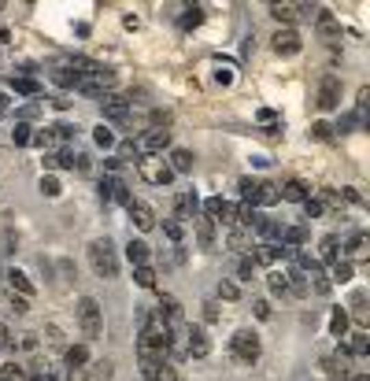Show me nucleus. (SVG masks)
<instances>
[{
  "label": "nucleus",
  "mask_w": 370,
  "mask_h": 381,
  "mask_svg": "<svg viewBox=\"0 0 370 381\" xmlns=\"http://www.w3.org/2000/svg\"><path fill=\"white\" fill-rule=\"evenodd\" d=\"M89 267L96 270V278H119V252L107 237H96L89 244Z\"/></svg>",
  "instance_id": "nucleus-1"
},
{
  "label": "nucleus",
  "mask_w": 370,
  "mask_h": 381,
  "mask_svg": "<svg viewBox=\"0 0 370 381\" xmlns=\"http://www.w3.org/2000/svg\"><path fill=\"white\" fill-rule=\"evenodd\" d=\"M75 315H78V330H82V337L85 341H101V333H104V311H101V304L93 300V296H82L75 307Z\"/></svg>",
  "instance_id": "nucleus-2"
},
{
  "label": "nucleus",
  "mask_w": 370,
  "mask_h": 381,
  "mask_svg": "<svg viewBox=\"0 0 370 381\" xmlns=\"http://www.w3.org/2000/svg\"><path fill=\"white\" fill-rule=\"evenodd\" d=\"M237 189H241V196H245L248 207H270V204H278V185H274V181L241 178Z\"/></svg>",
  "instance_id": "nucleus-3"
},
{
  "label": "nucleus",
  "mask_w": 370,
  "mask_h": 381,
  "mask_svg": "<svg viewBox=\"0 0 370 381\" xmlns=\"http://www.w3.org/2000/svg\"><path fill=\"white\" fill-rule=\"evenodd\" d=\"M137 174L148 181V185H170V181H174V170L167 167L163 156H141L137 159Z\"/></svg>",
  "instance_id": "nucleus-4"
},
{
  "label": "nucleus",
  "mask_w": 370,
  "mask_h": 381,
  "mask_svg": "<svg viewBox=\"0 0 370 381\" xmlns=\"http://www.w3.org/2000/svg\"><path fill=\"white\" fill-rule=\"evenodd\" d=\"M230 352H233V359H237V363H248V367H252V363L259 359V352H263V344H259V337L252 330H237L230 337Z\"/></svg>",
  "instance_id": "nucleus-5"
},
{
  "label": "nucleus",
  "mask_w": 370,
  "mask_h": 381,
  "mask_svg": "<svg viewBox=\"0 0 370 381\" xmlns=\"http://www.w3.org/2000/svg\"><path fill=\"white\" fill-rule=\"evenodd\" d=\"M163 148H170V130L167 126H148V130L137 137L141 156H163Z\"/></svg>",
  "instance_id": "nucleus-6"
},
{
  "label": "nucleus",
  "mask_w": 370,
  "mask_h": 381,
  "mask_svg": "<svg viewBox=\"0 0 370 381\" xmlns=\"http://www.w3.org/2000/svg\"><path fill=\"white\" fill-rule=\"evenodd\" d=\"M341 78L337 75H322L319 81V93H315V104H319V111H337L341 107Z\"/></svg>",
  "instance_id": "nucleus-7"
},
{
  "label": "nucleus",
  "mask_w": 370,
  "mask_h": 381,
  "mask_svg": "<svg viewBox=\"0 0 370 381\" xmlns=\"http://www.w3.org/2000/svg\"><path fill=\"white\" fill-rule=\"evenodd\" d=\"M315 12H319V8H315V4H289V0H285V4H270V15H274L278 23H285L289 30H293V23H304V19H311Z\"/></svg>",
  "instance_id": "nucleus-8"
},
{
  "label": "nucleus",
  "mask_w": 370,
  "mask_h": 381,
  "mask_svg": "<svg viewBox=\"0 0 370 381\" xmlns=\"http://www.w3.org/2000/svg\"><path fill=\"white\" fill-rule=\"evenodd\" d=\"M101 111L107 122H130V101L122 93H107L101 96Z\"/></svg>",
  "instance_id": "nucleus-9"
},
{
  "label": "nucleus",
  "mask_w": 370,
  "mask_h": 381,
  "mask_svg": "<svg viewBox=\"0 0 370 381\" xmlns=\"http://www.w3.org/2000/svg\"><path fill=\"white\" fill-rule=\"evenodd\" d=\"M211 352V341L200 326H185V359H204Z\"/></svg>",
  "instance_id": "nucleus-10"
},
{
  "label": "nucleus",
  "mask_w": 370,
  "mask_h": 381,
  "mask_svg": "<svg viewBox=\"0 0 370 381\" xmlns=\"http://www.w3.org/2000/svg\"><path fill=\"white\" fill-rule=\"evenodd\" d=\"M101 200L104 204H130L133 196H130V189H126V181L122 178H101Z\"/></svg>",
  "instance_id": "nucleus-11"
},
{
  "label": "nucleus",
  "mask_w": 370,
  "mask_h": 381,
  "mask_svg": "<svg viewBox=\"0 0 370 381\" xmlns=\"http://www.w3.org/2000/svg\"><path fill=\"white\" fill-rule=\"evenodd\" d=\"M315 30H319V38L326 41V44H337L341 41V19L333 12H315Z\"/></svg>",
  "instance_id": "nucleus-12"
},
{
  "label": "nucleus",
  "mask_w": 370,
  "mask_h": 381,
  "mask_svg": "<svg viewBox=\"0 0 370 381\" xmlns=\"http://www.w3.org/2000/svg\"><path fill=\"white\" fill-rule=\"evenodd\" d=\"M126 215H130V222L137 226L141 233H148V230H156V211H152L144 200H130L126 204Z\"/></svg>",
  "instance_id": "nucleus-13"
},
{
  "label": "nucleus",
  "mask_w": 370,
  "mask_h": 381,
  "mask_svg": "<svg viewBox=\"0 0 370 381\" xmlns=\"http://www.w3.org/2000/svg\"><path fill=\"white\" fill-rule=\"evenodd\" d=\"M270 49H274L278 56H296V52L304 49V41H300V34H296V30H289V26H285V30H278L274 38H270Z\"/></svg>",
  "instance_id": "nucleus-14"
},
{
  "label": "nucleus",
  "mask_w": 370,
  "mask_h": 381,
  "mask_svg": "<svg viewBox=\"0 0 370 381\" xmlns=\"http://www.w3.org/2000/svg\"><path fill=\"white\" fill-rule=\"evenodd\" d=\"M156 315H159V319H163V322L170 326V330L185 322V311H182V304H178V296H159V304H156Z\"/></svg>",
  "instance_id": "nucleus-15"
},
{
  "label": "nucleus",
  "mask_w": 370,
  "mask_h": 381,
  "mask_svg": "<svg viewBox=\"0 0 370 381\" xmlns=\"http://www.w3.org/2000/svg\"><path fill=\"white\" fill-rule=\"evenodd\" d=\"M52 81H56L60 89H78V67H75V60H60V63H52Z\"/></svg>",
  "instance_id": "nucleus-16"
},
{
  "label": "nucleus",
  "mask_w": 370,
  "mask_h": 381,
  "mask_svg": "<svg viewBox=\"0 0 370 381\" xmlns=\"http://www.w3.org/2000/svg\"><path fill=\"white\" fill-rule=\"evenodd\" d=\"M311 196V189H308V181H300V178H289L278 185V200H289V204H304Z\"/></svg>",
  "instance_id": "nucleus-17"
},
{
  "label": "nucleus",
  "mask_w": 370,
  "mask_h": 381,
  "mask_svg": "<svg viewBox=\"0 0 370 381\" xmlns=\"http://www.w3.org/2000/svg\"><path fill=\"white\" fill-rule=\"evenodd\" d=\"M4 285L12 289L15 296H23V300H34V281L26 278L23 270H15V267H12V270H4Z\"/></svg>",
  "instance_id": "nucleus-18"
},
{
  "label": "nucleus",
  "mask_w": 370,
  "mask_h": 381,
  "mask_svg": "<svg viewBox=\"0 0 370 381\" xmlns=\"http://www.w3.org/2000/svg\"><path fill=\"white\" fill-rule=\"evenodd\" d=\"M204 215H207V219H211V222H233V204L230 200H222V196H211V200H207L204 204Z\"/></svg>",
  "instance_id": "nucleus-19"
},
{
  "label": "nucleus",
  "mask_w": 370,
  "mask_h": 381,
  "mask_svg": "<svg viewBox=\"0 0 370 381\" xmlns=\"http://www.w3.org/2000/svg\"><path fill=\"white\" fill-rule=\"evenodd\" d=\"M196 207H200L196 193H178V196H174V219H178V222L196 219Z\"/></svg>",
  "instance_id": "nucleus-20"
},
{
  "label": "nucleus",
  "mask_w": 370,
  "mask_h": 381,
  "mask_svg": "<svg viewBox=\"0 0 370 381\" xmlns=\"http://www.w3.org/2000/svg\"><path fill=\"white\" fill-rule=\"evenodd\" d=\"M282 248H300V244H308V226H282Z\"/></svg>",
  "instance_id": "nucleus-21"
},
{
  "label": "nucleus",
  "mask_w": 370,
  "mask_h": 381,
  "mask_svg": "<svg viewBox=\"0 0 370 381\" xmlns=\"http://www.w3.org/2000/svg\"><path fill=\"white\" fill-rule=\"evenodd\" d=\"M193 152H189V148H174V152H170V159H167V167L170 170H174V174H189V170H193Z\"/></svg>",
  "instance_id": "nucleus-22"
},
{
  "label": "nucleus",
  "mask_w": 370,
  "mask_h": 381,
  "mask_svg": "<svg viewBox=\"0 0 370 381\" xmlns=\"http://www.w3.org/2000/svg\"><path fill=\"white\" fill-rule=\"evenodd\" d=\"M278 259H285L282 244H256L252 248V263H278Z\"/></svg>",
  "instance_id": "nucleus-23"
},
{
  "label": "nucleus",
  "mask_w": 370,
  "mask_h": 381,
  "mask_svg": "<svg viewBox=\"0 0 370 381\" xmlns=\"http://www.w3.org/2000/svg\"><path fill=\"white\" fill-rule=\"evenodd\" d=\"M44 167H49V170H63V167H70V170H75V152H67V148L44 152Z\"/></svg>",
  "instance_id": "nucleus-24"
},
{
  "label": "nucleus",
  "mask_w": 370,
  "mask_h": 381,
  "mask_svg": "<svg viewBox=\"0 0 370 381\" xmlns=\"http://www.w3.org/2000/svg\"><path fill=\"white\" fill-rule=\"evenodd\" d=\"M196 241L200 248H215V222L207 215H196Z\"/></svg>",
  "instance_id": "nucleus-25"
},
{
  "label": "nucleus",
  "mask_w": 370,
  "mask_h": 381,
  "mask_svg": "<svg viewBox=\"0 0 370 381\" xmlns=\"http://www.w3.org/2000/svg\"><path fill=\"white\" fill-rule=\"evenodd\" d=\"M12 89L23 96H41V81L30 78V75H12Z\"/></svg>",
  "instance_id": "nucleus-26"
},
{
  "label": "nucleus",
  "mask_w": 370,
  "mask_h": 381,
  "mask_svg": "<svg viewBox=\"0 0 370 381\" xmlns=\"http://www.w3.org/2000/svg\"><path fill=\"white\" fill-rule=\"evenodd\" d=\"M367 252H370V237H367L363 230L352 233V241H348V263H352V259H363Z\"/></svg>",
  "instance_id": "nucleus-27"
},
{
  "label": "nucleus",
  "mask_w": 370,
  "mask_h": 381,
  "mask_svg": "<svg viewBox=\"0 0 370 381\" xmlns=\"http://www.w3.org/2000/svg\"><path fill=\"white\" fill-rule=\"evenodd\" d=\"M267 285H270V293H274V296H289V270H270Z\"/></svg>",
  "instance_id": "nucleus-28"
},
{
  "label": "nucleus",
  "mask_w": 370,
  "mask_h": 381,
  "mask_svg": "<svg viewBox=\"0 0 370 381\" xmlns=\"http://www.w3.org/2000/svg\"><path fill=\"white\" fill-rule=\"evenodd\" d=\"M126 259H130L133 267H144V263H148V244H144V241H130V244H126Z\"/></svg>",
  "instance_id": "nucleus-29"
},
{
  "label": "nucleus",
  "mask_w": 370,
  "mask_h": 381,
  "mask_svg": "<svg viewBox=\"0 0 370 381\" xmlns=\"http://www.w3.org/2000/svg\"><path fill=\"white\" fill-rule=\"evenodd\" d=\"M319 256L326 259V263H337V259H341V241L333 237V233H330V237H322V248H319Z\"/></svg>",
  "instance_id": "nucleus-30"
},
{
  "label": "nucleus",
  "mask_w": 370,
  "mask_h": 381,
  "mask_svg": "<svg viewBox=\"0 0 370 381\" xmlns=\"http://www.w3.org/2000/svg\"><path fill=\"white\" fill-rule=\"evenodd\" d=\"M67 367H89V348L85 344H70L67 348Z\"/></svg>",
  "instance_id": "nucleus-31"
},
{
  "label": "nucleus",
  "mask_w": 370,
  "mask_h": 381,
  "mask_svg": "<svg viewBox=\"0 0 370 381\" xmlns=\"http://www.w3.org/2000/svg\"><path fill=\"white\" fill-rule=\"evenodd\" d=\"M200 23H204V8H200V4L185 8V15L178 19V26H182V30H193V26H200Z\"/></svg>",
  "instance_id": "nucleus-32"
},
{
  "label": "nucleus",
  "mask_w": 370,
  "mask_h": 381,
  "mask_svg": "<svg viewBox=\"0 0 370 381\" xmlns=\"http://www.w3.org/2000/svg\"><path fill=\"white\" fill-rule=\"evenodd\" d=\"M367 352H370V337H367V333H363V330H359V333H356V337H352V341H348V356L363 359V356H367Z\"/></svg>",
  "instance_id": "nucleus-33"
},
{
  "label": "nucleus",
  "mask_w": 370,
  "mask_h": 381,
  "mask_svg": "<svg viewBox=\"0 0 370 381\" xmlns=\"http://www.w3.org/2000/svg\"><path fill=\"white\" fill-rule=\"evenodd\" d=\"M115 152H119V163H133V159H141V152H137V141H119L115 144Z\"/></svg>",
  "instance_id": "nucleus-34"
},
{
  "label": "nucleus",
  "mask_w": 370,
  "mask_h": 381,
  "mask_svg": "<svg viewBox=\"0 0 370 381\" xmlns=\"http://www.w3.org/2000/svg\"><path fill=\"white\" fill-rule=\"evenodd\" d=\"M133 281H137L141 289H156V270L144 263V267H133Z\"/></svg>",
  "instance_id": "nucleus-35"
},
{
  "label": "nucleus",
  "mask_w": 370,
  "mask_h": 381,
  "mask_svg": "<svg viewBox=\"0 0 370 381\" xmlns=\"http://www.w3.org/2000/svg\"><path fill=\"white\" fill-rule=\"evenodd\" d=\"M230 248L252 252V230H230Z\"/></svg>",
  "instance_id": "nucleus-36"
},
{
  "label": "nucleus",
  "mask_w": 370,
  "mask_h": 381,
  "mask_svg": "<svg viewBox=\"0 0 370 381\" xmlns=\"http://www.w3.org/2000/svg\"><path fill=\"white\" fill-rule=\"evenodd\" d=\"M330 278L337 281V285H345V281H352V263L348 259H337V263H330Z\"/></svg>",
  "instance_id": "nucleus-37"
},
{
  "label": "nucleus",
  "mask_w": 370,
  "mask_h": 381,
  "mask_svg": "<svg viewBox=\"0 0 370 381\" xmlns=\"http://www.w3.org/2000/svg\"><path fill=\"white\" fill-rule=\"evenodd\" d=\"M41 111H44V101H30V104H23L19 111H15V119H19V122H30V119H38Z\"/></svg>",
  "instance_id": "nucleus-38"
},
{
  "label": "nucleus",
  "mask_w": 370,
  "mask_h": 381,
  "mask_svg": "<svg viewBox=\"0 0 370 381\" xmlns=\"http://www.w3.org/2000/svg\"><path fill=\"white\" fill-rule=\"evenodd\" d=\"M93 141L101 144V148H115V133H111V126H107V122H101V126H96V130H93Z\"/></svg>",
  "instance_id": "nucleus-39"
},
{
  "label": "nucleus",
  "mask_w": 370,
  "mask_h": 381,
  "mask_svg": "<svg viewBox=\"0 0 370 381\" xmlns=\"http://www.w3.org/2000/svg\"><path fill=\"white\" fill-rule=\"evenodd\" d=\"M0 381H26V367H19V363H4V367H0Z\"/></svg>",
  "instance_id": "nucleus-40"
},
{
  "label": "nucleus",
  "mask_w": 370,
  "mask_h": 381,
  "mask_svg": "<svg viewBox=\"0 0 370 381\" xmlns=\"http://www.w3.org/2000/svg\"><path fill=\"white\" fill-rule=\"evenodd\" d=\"M12 141L19 144V148H23V144H30V141H34V126H30V122H15V130H12Z\"/></svg>",
  "instance_id": "nucleus-41"
},
{
  "label": "nucleus",
  "mask_w": 370,
  "mask_h": 381,
  "mask_svg": "<svg viewBox=\"0 0 370 381\" xmlns=\"http://www.w3.org/2000/svg\"><path fill=\"white\" fill-rule=\"evenodd\" d=\"M330 330H333V337H345V333H348V315L341 311V307L330 315Z\"/></svg>",
  "instance_id": "nucleus-42"
},
{
  "label": "nucleus",
  "mask_w": 370,
  "mask_h": 381,
  "mask_svg": "<svg viewBox=\"0 0 370 381\" xmlns=\"http://www.w3.org/2000/svg\"><path fill=\"white\" fill-rule=\"evenodd\" d=\"M163 230H167V237L174 241V244H178V241L185 237V222H178L174 215H170V219H163Z\"/></svg>",
  "instance_id": "nucleus-43"
},
{
  "label": "nucleus",
  "mask_w": 370,
  "mask_h": 381,
  "mask_svg": "<svg viewBox=\"0 0 370 381\" xmlns=\"http://www.w3.org/2000/svg\"><path fill=\"white\" fill-rule=\"evenodd\" d=\"M60 193H63V185H60L52 174H44V178H41V196H52V200H56Z\"/></svg>",
  "instance_id": "nucleus-44"
},
{
  "label": "nucleus",
  "mask_w": 370,
  "mask_h": 381,
  "mask_svg": "<svg viewBox=\"0 0 370 381\" xmlns=\"http://www.w3.org/2000/svg\"><path fill=\"white\" fill-rule=\"evenodd\" d=\"M26 381H56V370L52 367H34V374H26Z\"/></svg>",
  "instance_id": "nucleus-45"
},
{
  "label": "nucleus",
  "mask_w": 370,
  "mask_h": 381,
  "mask_svg": "<svg viewBox=\"0 0 370 381\" xmlns=\"http://www.w3.org/2000/svg\"><path fill=\"white\" fill-rule=\"evenodd\" d=\"M237 274H241V281H248L252 274H256V263H252V256H241V263H237Z\"/></svg>",
  "instance_id": "nucleus-46"
},
{
  "label": "nucleus",
  "mask_w": 370,
  "mask_h": 381,
  "mask_svg": "<svg viewBox=\"0 0 370 381\" xmlns=\"http://www.w3.org/2000/svg\"><path fill=\"white\" fill-rule=\"evenodd\" d=\"M219 296H222V300H237V296H241V289L233 285V281H219Z\"/></svg>",
  "instance_id": "nucleus-47"
},
{
  "label": "nucleus",
  "mask_w": 370,
  "mask_h": 381,
  "mask_svg": "<svg viewBox=\"0 0 370 381\" xmlns=\"http://www.w3.org/2000/svg\"><path fill=\"white\" fill-rule=\"evenodd\" d=\"M322 211H326V207H322V200H311V196L304 200V215H308V219H319Z\"/></svg>",
  "instance_id": "nucleus-48"
},
{
  "label": "nucleus",
  "mask_w": 370,
  "mask_h": 381,
  "mask_svg": "<svg viewBox=\"0 0 370 381\" xmlns=\"http://www.w3.org/2000/svg\"><path fill=\"white\" fill-rule=\"evenodd\" d=\"M311 133H315L319 141H330V137H333V126H330V122H315V126H311Z\"/></svg>",
  "instance_id": "nucleus-49"
},
{
  "label": "nucleus",
  "mask_w": 370,
  "mask_h": 381,
  "mask_svg": "<svg viewBox=\"0 0 370 381\" xmlns=\"http://www.w3.org/2000/svg\"><path fill=\"white\" fill-rule=\"evenodd\" d=\"M93 374H89L85 367H67V381H89Z\"/></svg>",
  "instance_id": "nucleus-50"
},
{
  "label": "nucleus",
  "mask_w": 370,
  "mask_h": 381,
  "mask_svg": "<svg viewBox=\"0 0 370 381\" xmlns=\"http://www.w3.org/2000/svg\"><path fill=\"white\" fill-rule=\"evenodd\" d=\"M352 307H356V319L367 322V307H363V293H356V300H352Z\"/></svg>",
  "instance_id": "nucleus-51"
},
{
  "label": "nucleus",
  "mask_w": 370,
  "mask_h": 381,
  "mask_svg": "<svg viewBox=\"0 0 370 381\" xmlns=\"http://www.w3.org/2000/svg\"><path fill=\"white\" fill-rule=\"evenodd\" d=\"M215 78H219L222 86H230V81H233V70L230 67H219V70H215Z\"/></svg>",
  "instance_id": "nucleus-52"
},
{
  "label": "nucleus",
  "mask_w": 370,
  "mask_h": 381,
  "mask_svg": "<svg viewBox=\"0 0 370 381\" xmlns=\"http://www.w3.org/2000/svg\"><path fill=\"white\" fill-rule=\"evenodd\" d=\"M252 307H256V315H259V319H270V304H267V300H256Z\"/></svg>",
  "instance_id": "nucleus-53"
},
{
  "label": "nucleus",
  "mask_w": 370,
  "mask_h": 381,
  "mask_svg": "<svg viewBox=\"0 0 370 381\" xmlns=\"http://www.w3.org/2000/svg\"><path fill=\"white\" fill-rule=\"evenodd\" d=\"M8 344H12V333H8V326L0 322V348H8Z\"/></svg>",
  "instance_id": "nucleus-54"
},
{
  "label": "nucleus",
  "mask_w": 370,
  "mask_h": 381,
  "mask_svg": "<svg viewBox=\"0 0 370 381\" xmlns=\"http://www.w3.org/2000/svg\"><path fill=\"white\" fill-rule=\"evenodd\" d=\"M204 307H207V311H204V319H207V322H215V319H219V311H215V304H204Z\"/></svg>",
  "instance_id": "nucleus-55"
},
{
  "label": "nucleus",
  "mask_w": 370,
  "mask_h": 381,
  "mask_svg": "<svg viewBox=\"0 0 370 381\" xmlns=\"http://www.w3.org/2000/svg\"><path fill=\"white\" fill-rule=\"evenodd\" d=\"M4 289H8L4 285V263H0V296H4Z\"/></svg>",
  "instance_id": "nucleus-56"
},
{
  "label": "nucleus",
  "mask_w": 370,
  "mask_h": 381,
  "mask_svg": "<svg viewBox=\"0 0 370 381\" xmlns=\"http://www.w3.org/2000/svg\"><path fill=\"white\" fill-rule=\"evenodd\" d=\"M4 111H8V96L0 93V115H4Z\"/></svg>",
  "instance_id": "nucleus-57"
},
{
  "label": "nucleus",
  "mask_w": 370,
  "mask_h": 381,
  "mask_svg": "<svg viewBox=\"0 0 370 381\" xmlns=\"http://www.w3.org/2000/svg\"><path fill=\"white\" fill-rule=\"evenodd\" d=\"M352 381H370V378H367V374H356V378H352Z\"/></svg>",
  "instance_id": "nucleus-58"
}]
</instances>
